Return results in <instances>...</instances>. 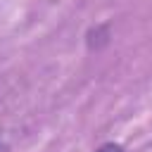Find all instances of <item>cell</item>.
<instances>
[{"mask_svg":"<svg viewBox=\"0 0 152 152\" xmlns=\"http://www.w3.org/2000/svg\"><path fill=\"white\" fill-rule=\"evenodd\" d=\"M95 152H126L119 142H104V145H100Z\"/></svg>","mask_w":152,"mask_h":152,"instance_id":"6da1fadb","label":"cell"}]
</instances>
